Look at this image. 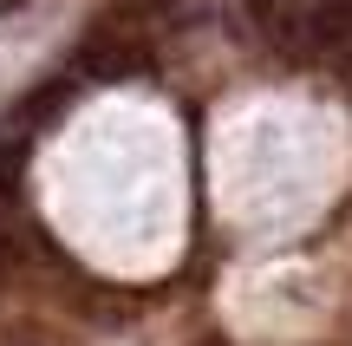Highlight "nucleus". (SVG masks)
Instances as JSON below:
<instances>
[{
	"label": "nucleus",
	"instance_id": "obj_1",
	"mask_svg": "<svg viewBox=\"0 0 352 346\" xmlns=\"http://www.w3.org/2000/svg\"><path fill=\"white\" fill-rule=\"evenodd\" d=\"M144 59H151V33L131 26L124 13H104V20L85 26V39H78V65H85L91 78H131V72H144Z\"/></svg>",
	"mask_w": 352,
	"mask_h": 346
},
{
	"label": "nucleus",
	"instance_id": "obj_2",
	"mask_svg": "<svg viewBox=\"0 0 352 346\" xmlns=\"http://www.w3.org/2000/svg\"><path fill=\"white\" fill-rule=\"evenodd\" d=\"M65 98H72V91H65L59 78H46V85H33V91H26V105H20V125H46L52 111H65Z\"/></svg>",
	"mask_w": 352,
	"mask_h": 346
},
{
	"label": "nucleus",
	"instance_id": "obj_3",
	"mask_svg": "<svg viewBox=\"0 0 352 346\" xmlns=\"http://www.w3.org/2000/svg\"><path fill=\"white\" fill-rule=\"evenodd\" d=\"M20 7H26V0H0V13H20Z\"/></svg>",
	"mask_w": 352,
	"mask_h": 346
},
{
	"label": "nucleus",
	"instance_id": "obj_4",
	"mask_svg": "<svg viewBox=\"0 0 352 346\" xmlns=\"http://www.w3.org/2000/svg\"><path fill=\"white\" fill-rule=\"evenodd\" d=\"M340 7H346V20H352V0H340Z\"/></svg>",
	"mask_w": 352,
	"mask_h": 346
},
{
	"label": "nucleus",
	"instance_id": "obj_5",
	"mask_svg": "<svg viewBox=\"0 0 352 346\" xmlns=\"http://www.w3.org/2000/svg\"><path fill=\"white\" fill-rule=\"evenodd\" d=\"M346 78H352V59H346Z\"/></svg>",
	"mask_w": 352,
	"mask_h": 346
}]
</instances>
